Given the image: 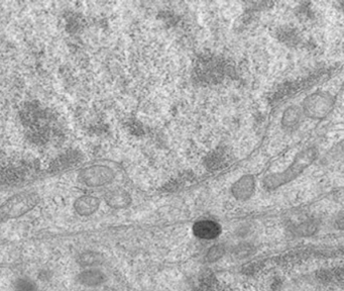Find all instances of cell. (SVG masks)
Instances as JSON below:
<instances>
[{
  "label": "cell",
  "mask_w": 344,
  "mask_h": 291,
  "mask_svg": "<svg viewBox=\"0 0 344 291\" xmlns=\"http://www.w3.org/2000/svg\"><path fill=\"white\" fill-rule=\"evenodd\" d=\"M317 156L318 151L316 148H307L301 151L297 154L293 163L289 168L286 169V171L268 175L264 180V186L270 189H274L296 179L305 169L313 164L317 159Z\"/></svg>",
  "instance_id": "1"
},
{
  "label": "cell",
  "mask_w": 344,
  "mask_h": 291,
  "mask_svg": "<svg viewBox=\"0 0 344 291\" xmlns=\"http://www.w3.org/2000/svg\"><path fill=\"white\" fill-rule=\"evenodd\" d=\"M335 105V98L328 91H316L309 94L302 102V112L313 121L324 120L331 113Z\"/></svg>",
  "instance_id": "2"
},
{
  "label": "cell",
  "mask_w": 344,
  "mask_h": 291,
  "mask_svg": "<svg viewBox=\"0 0 344 291\" xmlns=\"http://www.w3.org/2000/svg\"><path fill=\"white\" fill-rule=\"evenodd\" d=\"M38 202V197L34 193H20L10 197L0 207V216L4 218H16L32 208Z\"/></svg>",
  "instance_id": "3"
},
{
  "label": "cell",
  "mask_w": 344,
  "mask_h": 291,
  "mask_svg": "<svg viewBox=\"0 0 344 291\" xmlns=\"http://www.w3.org/2000/svg\"><path fill=\"white\" fill-rule=\"evenodd\" d=\"M114 175L111 169L105 166H95L84 172L83 180L89 186H101L112 181Z\"/></svg>",
  "instance_id": "4"
},
{
  "label": "cell",
  "mask_w": 344,
  "mask_h": 291,
  "mask_svg": "<svg viewBox=\"0 0 344 291\" xmlns=\"http://www.w3.org/2000/svg\"><path fill=\"white\" fill-rule=\"evenodd\" d=\"M256 189V180L252 175L242 176L232 187V195L238 200H246Z\"/></svg>",
  "instance_id": "5"
},
{
  "label": "cell",
  "mask_w": 344,
  "mask_h": 291,
  "mask_svg": "<svg viewBox=\"0 0 344 291\" xmlns=\"http://www.w3.org/2000/svg\"><path fill=\"white\" fill-rule=\"evenodd\" d=\"M193 231L196 237L204 240H212L217 238L221 232V226L209 219L197 221L193 226Z\"/></svg>",
  "instance_id": "6"
},
{
  "label": "cell",
  "mask_w": 344,
  "mask_h": 291,
  "mask_svg": "<svg viewBox=\"0 0 344 291\" xmlns=\"http://www.w3.org/2000/svg\"><path fill=\"white\" fill-rule=\"evenodd\" d=\"M303 118V112L301 107L297 105H291L286 108L282 112L280 125L286 130H293L297 128Z\"/></svg>",
  "instance_id": "7"
},
{
  "label": "cell",
  "mask_w": 344,
  "mask_h": 291,
  "mask_svg": "<svg viewBox=\"0 0 344 291\" xmlns=\"http://www.w3.org/2000/svg\"><path fill=\"white\" fill-rule=\"evenodd\" d=\"M106 201L114 208H122L126 207L130 203V197L126 191L122 189H116L107 194Z\"/></svg>",
  "instance_id": "8"
},
{
  "label": "cell",
  "mask_w": 344,
  "mask_h": 291,
  "mask_svg": "<svg viewBox=\"0 0 344 291\" xmlns=\"http://www.w3.org/2000/svg\"><path fill=\"white\" fill-rule=\"evenodd\" d=\"M99 207V200L92 196H83L75 203V209L81 215H89L97 210Z\"/></svg>",
  "instance_id": "9"
},
{
  "label": "cell",
  "mask_w": 344,
  "mask_h": 291,
  "mask_svg": "<svg viewBox=\"0 0 344 291\" xmlns=\"http://www.w3.org/2000/svg\"><path fill=\"white\" fill-rule=\"evenodd\" d=\"M79 280L82 284L92 286V285H97V284L102 283L104 281V276L100 271L91 269V270H87L81 273L79 276Z\"/></svg>",
  "instance_id": "10"
},
{
  "label": "cell",
  "mask_w": 344,
  "mask_h": 291,
  "mask_svg": "<svg viewBox=\"0 0 344 291\" xmlns=\"http://www.w3.org/2000/svg\"><path fill=\"white\" fill-rule=\"evenodd\" d=\"M16 291H36V285L32 281L26 278H22L16 281Z\"/></svg>",
  "instance_id": "11"
}]
</instances>
